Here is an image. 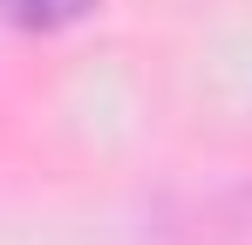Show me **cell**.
Instances as JSON below:
<instances>
[{
  "instance_id": "obj_1",
  "label": "cell",
  "mask_w": 252,
  "mask_h": 245,
  "mask_svg": "<svg viewBox=\"0 0 252 245\" xmlns=\"http://www.w3.org/2000/svg\"><path fill=\"white\" fill-rule=\"evenodd\" d=\"M95 0H0V14L14 21V28H68V21H82Z\"/></svg>"
}]
</instances>
